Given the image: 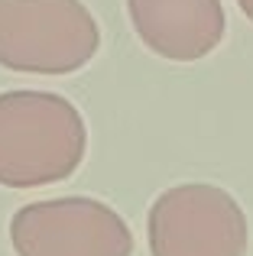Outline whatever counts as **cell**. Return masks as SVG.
I'll return each mask as SVG.
<instances>
[{
  "label": "cell",
  "instance_id": "obj_5",
  "mask_svg": "<svg viewBox=\"0 0 253 256\" xmlns=\"http://www.w3.org/2000/svg\"><path fill=\"white\" fill-rule=\"evenodd\" d=\"M126 13L143 46L169 62H198L228 32L221 0H126Z\"/></svg>",
  "mask_w": 253,
  "mask_h": 256
},
{
  "label": "cell",
  "instance_id": "obj_1",
  "mask_svg": "<svg viewBox=\"0 0 253 256\" xmlns=\"http://www.w3.org/2000/svg\"><path fill=\"white\" fill-rule=\"evenodd\" d=\"M88 150L84 117L52 91L0 94V185L42 188L68 178Z\"/></svg>",
  "mask_w": 253,
  "mask_h": 256
},
{
  "label": "cell",
  "instance_id": "obj_2",
  "mask_svg": "<svg viewBox=\"0 0 253 256\" xmlns=\"http://www.w3.org/2000/svg\"><path fill=\"white\" fill-rule=\"evenodd\" d=\"M101 49L82 0H0V65L23 75H72Z\"/></svg>",
  "mask_w": 253,
  "mask_h": 256
},
{
  "label": "cell",
  "instance_id": "obj_6",
  "mask_svg": "<svg viewBox=\"0 0 253 256\" xmlns=\"http://www.w3.org/2000/svg\"><path fill=\"white\" fill-rule=\"evenodd\" d=\"M237 6H240V10H244V16H247L250 23H253V0H237Z\"/></svg>",
  "mask_w": 253,
  "mask_h": 256
},
{
  "label": "cell",
  "instance_id": "obj_4",
  "mask_svg": "<svg viewBox=\"0 0 253 256\" xmlns=\"http://www.w3.org/2000/svg\"><path fill=\"white\" fill-rule=\"evenodd\" d=\"M16 256H133V234L98 198H49L23 204L10 220Z\"/></svg>",
  "mask_w": 253,
  "mask_h": 256
},
{
  "label": "cell",
  "instance_id": "obj_3",
  "mask_svg": "<svg viewBox=\"0 0 253 256\" xmlns=\"http://www.w3.org/2000/svg\"><path fill=\"white\" fill-rule=\"evenodd\" d=\"M150 256H247L250 224L221 185L185 182L152 201L146 218Z\"/></svg>",
  "mask_w": 253,
  "mask_h": 256
}]
</instances>
